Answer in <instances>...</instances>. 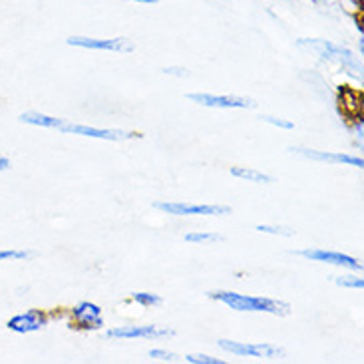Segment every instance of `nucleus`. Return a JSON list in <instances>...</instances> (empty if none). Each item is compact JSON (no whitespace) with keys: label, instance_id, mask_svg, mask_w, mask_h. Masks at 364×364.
<instances>
[{"label":"nucleus","instance_id":"nucleus-12","mask_svg":"<svg viewBox=\"0 0 364 364\" xmlns=\"http://www.w3.org/2000/svg\"><path fill=\"white\" fill-rule=\"evenodd\" d=\"M299 156L315 161H328V164H343V166H350V168H363V158L356 156H348V154H333V151H316V149H303V148H291Z\"/></svg>","mask_w":364,"mask_h":364},{"label":"nucleus","instance_id":"nucleus-22","mask_svg":"<svg viewBox=\"0 0 364 364\" xmlns=\"http://www.w3.org/2000/svg\"><path fill=\"white\" fill-rule=\"evenodd\" d=\"M149 356H151V358H158V360H168V363H173V360L178 358L173 353H168V350H164V348H154V350H149Z\"/></svg>","mask_w":364,"mask_h":364},{"label":"nucleus","instance_id":"nucleus-19","mask_svg":"<svg viewBox=\"0 0 364 364\" xmlns=\"http://www.w3.org/2000/svg\"><path fill=\"white\" fill-rule=\"evenodd\" d=\"M335 283L338 287H348V289H363L364 281L360 277H353V275H346V277H335Z\"/></svg>","mask_w":364,"mask_h":364},{"label":"nucleus","instance_id":"nucleus-23","mask_svg":"<svg viewBox=\"0 0 364 364\" xmlns=\"http://www.w3.org/2000/svg\"><path fill=\"white\" fill-rule=\"evenodd\" d=\"M164 74H168V76H178V78H186V76H189V70L187 68H164Z\"/></svg>","mask_w":364,"mask_h":364},{"label":"nucleus","instance_id":"nucleus-7","mask_svg":"<svg viewBox=\"0 0 364 364\" xmlns=\"http://www.w3.org/2000/svg\"><path fill=\"white\" fill-rule=\"evenodd\" d=\"M296 255L316 261V263H328V265L346 267L350 271H363V263H358L355 257L345 255V253H336V251H326V249H305L299 251Z\"/></svg>","mask_w":364,"mask_h":364},{"label":"nucleus","instance_id":"nucleus-21","mask_svg":"<svg viewBox=\"0 0 364 364\" xmlns=\"http://www.w3.org/2000/svg\"><path fill=\"white\" fill-rule=\"evenodd\" d=\"M261 119L267 122V124H271V126H275V128H281V129L295 128V124H293V122H289V119H283V118H275V116H263Z\"/></svg>","mask_w":364,"mask_h":364},{"label":"nucleus","instance_id":"nucleus-3","mask_svg":"<svg viewBox=\"0 0 364 364\" xmlns=\"http://www.w3.org/2000/svg\"><path fill=\"white\" fill-rule=\"evenodd\" d=\"M225 353L235 356H251V358H275V356H285V350L281 346L271 345V343H235L221 338L217 341Z\"/></svg>","mask_w":364,"mask_h":364},{"label":"nucleus","instance_id":"nucleus-2","mask_svg":"<svg viewBox=\"0 0 364 364\" xmlns=\"http://www.w3.org/2000/svg\"><path fill=\"white\" fill-rule=\"evenodd\" d=\"M299 46L309 48L315 52L316 56H321L323 60H335L338 64H343L346 70H350V74L356 76V70L360 72V62L356 60V56L348 48H343L338 44H333L328 40H299Z\"/></svg>","mask_w":364,"mask_h":364},{"label":"nucleus","instance_id":"nucleus-1","mask_svg":"<svg viewBox=\"0 0 364 364\" xmlns=\"http://www.w3.org/2000/svg\"><path fill=\"white\" fill-rule=\"evenodd\" d=\"M209 296L227 305L231 311H239V313H267L273 316L291 315V305L285 301H279V299L239 295L233 291H215V293H209Z\"/></svg>","mask_w":364,"mask_h":364},{"label":"nucleus","instance_id":"nucleus-14","mask_svg":"<svg viewBox=\"0 0 364 364\" xmlns=\"http://www.w3.org/2000/svg\"><path fill=\"white\" fill-rule=\"evenodd\" d=\"M231 176L237 179H245L249 183H273L275 181L271 176L253 168H231Z\"/></svg>","mask_w":364,"mask_h":364},{"label":"nucleus","instance_id":"nucleus-11","mask_svg":"<svg viewBox=\"0 0 364 364\" xmlns=\"http://www.w3.org/2000/svg\"><path fill=\"white\" fill-rule=\"evenodd\" d=\"M46 325H48L46 315L42 311H38V309H30L26 313H20V315L12 316L6 326H9L10 331H14V333L26 335V333L40 331V328H44Z\"/></svg>","mask_w":364,"mask_h":364},{"label":"nucleus","instance_id":"nucleus-25","mask_svg":"<svg viewBox=\"0 0 364 364\" xmlns=\"http://www.w3.org/2000/svg\"><path fill=\"white\" fill-rule=\"evenodd\" d=\"M128 2H139V4H156L158 0H128Z\"/></svg>","mask_w":364,"mask_h":364},{"label":"nucleus","instance_id":"nucleus-18","mask_svg":"<svg viewBox=\"0 0 364 364\" xmlns=\"http://www.w3.org/2000/svg\"><path fill=\"white\" fill-rule=\"evenodd\" d=\"M257 231L269 233V235H281V237H293L295 231L289 227H277V225H257Z\"/></svg>","mask_w":364,"mask_h":364},{"label":"nucleus","instance_id":"nucleus-5","mask_svg":"<svg viewBox=\"0 0 364 364\" xmlns=\"http://www.w3.org/2000/svg\"><path fill=\"white\" fill-rule=\"evenodd\" d=\"M187 100L207 106V108H221V109H253L257 108L255 100L241 98V96H231V94H187Z\"/></svg>","mask_w":364,"mask_h":364},{"label":"nucleus","instance_id":"nucleus-20","mask_svg":"<svg viewBox=\"0 0 364 364\" xmlns=\"http://www.w3.org/2000/svg\"><path fill=\"white\" fill-rule=\"evenodd\" d=\"M186 360L189 364H223L221 358H213L209 355H187Z\"/></svg>","mask_w":364,"mask_h":364},{"label":"nucleus","instance_id":"nucleus-6","mask_svg":"<svg viewBox=\"0 0 364 364\" xmlns=\"http://www.w3.org/2000/svg\"><path fill=\"white\" fill-rule=\"evenodd\" d=\"M70 46L86 50H106V52H132L134 44L128 38H88V36H70Z\"/></svg>","mask_w":364,"mask_h":364},{"label":"nucleus","instance_id":"nucleus-16","mask_svg":"<svg viewBox=\"0 0 364 364\" xmlns=\"http://www.w3.org/2000/svg\"><path fill=\"white\" fill-rule=\"evenodd\" d=\"M32 257L34 251H26V249H0V261H24Z\"/></svg>","mask_w":364,"mask_h":364},{"label":"nucleus","instance_id":"nucleus-4","mask_svg":"<svg viewBox=\"0 0 364 364\" xmlns=\"http://www.w3.org/2000/svg\"><path fill=\"white\" fill-rule=\"evenodd\" d=\"M156 209L169 215H227L231 209L227 205H205V203H183V201H159Z\"/></svg>","mask_w":364,"mask_h":364},{"label":"nucleus","instance_id":"nucleus-8","mask_svg":"<svg viewBox=\"0 0 364 364\" xmlns=\"http://www.w3.org/2000/svg\"><path fill=\"white\" fill-rule=\"evenodd\" d=\"M106 336L108 338H166V336H173V331L154 325L118 326V328H109Z\"/></svg>","mask_w":364,"mask_h":364},{"label":"nucleus","instance_id":"nucleus-17","mask_svg":"<svg viewBox=\"0 0 364 364\" xmlns=\"http://www.w3.org/2000/svg\"><path fill=\"white\" fill-rule=\"evenodd\" d=\"M132 299L141 306H158L161 305V296L156 295V293H134Z\"/></svg>","mask_w":364,"mask_h":364},{"label":"nucleus","instance_id":"nucleus-13","mask_svg":"<svg viewBox=\"0 0 364 364\" xmlns=\"http://www.w3.org/2000/svg\"><path fill=\"white\" fill-rule=\"evenodd\" d=\"M18 119L22 124H30V126L58 129L62 134H64V128H66V124H68V119L54 118V116H46V114H38V112H24Z\"/></svg>","mask_w":364,"mask_h":364},{"label":"nucleus","instance_id":"nucleus-15","mask_svg":"<svg viewBox=\"0 0 364 364\" xmlns=\"http://www.w3.org/2000/svg\"><path fill=\"white\" fill-rule=\"evenodd\" d=\"M186 243H215V241H223V237L217 233H209V231H189L186 237Z\"/></svg>","mask_w":364,"mask_h":364},{"label":"nucleus","instance_id":"nucleus-10","mask_svg":"<svg viewBox=\"0 0 364 364\" xmlns=\"http://www.w3.org/2000/svg\"><path fill=\"white\" fill-rule=\"evenodd\" d=\"M72 318L80 328L84 331H96L100 326H104V318H102V309L94 303H78L72 309Z\"/></svg>","mask_w":364,"mask_h":364},{"label":"nucleus","instance_id":"nucleus-24","mask_svg":"<svg viewBox=\"0 0 364 364\" xmlns=\"http://www.w3.org/2000/svg\"><path fill=\"white\" fill-rule=\"evenodd\" d=\"M10 168V161L6 158H0V171H4V169Z\"/></svg>","mask_w":364,"mask_h":364},{"label":"nucleus","instance_id":"nucleus-9","mask_svg":"<svg viewBox=\"0 0 364 364\" xmlns=\"http://www.w3.org/2000/svg\"><path fill=\"white\" fill-rule=\"evenodd\" d=\"M64 134H74V136H86V138L108 139V141H119V139L134 138L136 134L124 132V129H109V128H92V126H80V124H66Z\"/></svg>","mask_w":364,"mask_h":364}]
</instances>
